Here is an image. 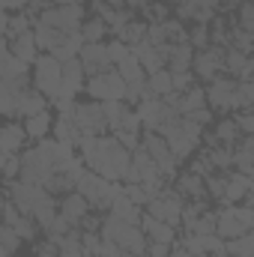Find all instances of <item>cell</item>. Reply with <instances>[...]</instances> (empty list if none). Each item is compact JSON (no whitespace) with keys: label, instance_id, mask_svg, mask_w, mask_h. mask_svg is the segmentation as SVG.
<instances>
[{"label":"cell","instance_id":"ba28073f","mask_svg":"<svg viewBox=\"0 0 254 257\" xmlns=\"http://www.w3.org/2000/svg\"><path fill=\"white\" fill-rule=\"evenodd\" d=\"M72 123L78 128V135L81 138H99V135H105V117H102V105L99 102H75V114H72Z\"/></svg>","mask_w":254,"mask_h":257},{"label":"cell","instance_id":"f1b7e54d","mask_svg":"<svg viewBox=\"0 0 254 257\" xmlns=\"http://www.w3.org/2000/svg\"><path fill=\"white\" fill-rule=\"evenodd\" d=\"M147 90L153 93V99H162L165 93H171V72L168 69H159V72L147 75Z\"/></svg>","mask_w":254,"mask_h":257},{"label":"cell","instance_id":"d6a6232c","mask_svg":"<svg viewBox=\"0 0 254 257\" xmlns=\"http://www.w3.org/2000/svg\"><path fill=\"white\" fill-rule=\"evenodd\" d=\"M27 66H30V63H24V60H18V57L6 54V57L0 60V78H3V81L21 78V75H27Z\"/></svg>","mask_w":254,"mask_h":257},{"label":"cell","instance_id":"4fadbf2b","mask_svg":"<svg viewBox=\"0 0 254 257\" xmlns=\"http://www.w3.org/2000/svg\"><path fill=\"white\" fill-rule=\"evenodd\" d=\"M0 218H3V224H9V227L21 236V242H30V239H36V233H39L36 221H33L30 215H21L9 200H6V206H3V212H0Z\"/></svg>","mask_w":254,"mask_h":257},{"label":"cell","instance_id":"9f6ffc18","mask_svg":"<svg viewBox=\"0 0 254 257\" xmlns=\"http://www.w3.org/2000/svg\"><path fill=\"white\" fill-rule=\"evenodd\" d=\"M72 3H75V6H84V3H90V0H72Z\"/></svg>","mask_w":254,"mask_h":257},{"label":"cell","instance_id":"bcb514c9","mask_svg":"<svg viewBox=\"0 0 254 257\" xmlns=\"http://www.w3.org/2000/svg\"><path fill=\"white\" fill-rule=\"evenodd\" d=\"M233 120H236L239 135H254V114H251V111H239Z\"/></svg>","mask_w":254,"mask_h":257},{"label":"cell","instance_id":"d590c367","mask_svg":"<svg viewBox=\"0 0 254 257\" xmlns=\"http://www.w3.org/2000/svg\"><path fill=\"white\" fill-rule=\"evenodd\" d=\"M105 33H108V24H105L102 18H90V21L81 24V36H84V42H102Z\"/></svg>","mask_w":254,"mask_h":257},{"label":"cell","instance_id":"2e32d148","mask_svg":"<svg viewBox=\"0 0 254 257\" xmlns=\"http://www.w3.org/2000/svg\"><path fill=\"white\" fill-rule=\"evenodd\" d=\"M138 227L147 233L150 242H165V245H174V242H177V227H171V224H165V221H156V218L147 215V212H141V224H138Z\"/></svg>","mask_w":254,"mask_h":257},{"label":"cell","instance_id":"7c38bea8","mask_svg":"<svg viewBox=\"0 0 254 257\" xmlns=\"http://www.w3.org/2000/svg\"><path fill=\"white\" fill-rule=\"evenodd\" d=\"M159 177V165L138 147V150H132V162H129V171H126V183H150V180H156Z\"/></svg>","mask_w":254,"mask_h":257},{"label":"cell","instance_id":"ac0fdd59","mask_svg":"<svg viewBox=\"0 0 254 257\" xmlns=\"http://www.w3.org/2000/svg\"><path fill=\"white\" fill-rule=\"evenodd\" d=\"M24 144H27V132H24V126H18V123H6V126H0V153H3V156H15V153H21Z\"/></svg>","mask_w":254,"mask_h":257},{"label":"cell","instance_id":"603a6c76","mask_svg":"<svg viewBox=\"0 0 254 257\" xmlns=\"http://www.w3.org/2000/svg\"><path fill=\"white\" fill-rule=\"evenodd\" d=\"M108 212H111V215H117V218H123V221H129V224H141V212H144V209H141V206H135L126 194L120 192L114 200H111Z\"/></svg>","mask_w":254,"mask_h":257},{"label":"cell","instance_id":"f6af8a7d","mask_svg":"<svg viewBox=\"0 0 254 257\" xmlns=\"http://www.w3.org/2000/svg\"><path fill=\"white\" fill-rule=\"evenodd\" d=\"M117 132H141V120H138V114H135V108H126L123 111V120H120V128Z\"/></svg>","mask_w":254,"mask_h":257},{"label":"cell","instance_id":"5bb4252c","mask_svg":"<svg viewBox=\"0 0 254 257\" xmlns=\"http://www.w3.org/2000/svg\"><path fill=\"white\" fill-rule=\"evenodd\" d=\"M87 212H90V206H87V200L78 192H69V194H63V200H57V215L63 221H69L72 227H78Z\"/></svg>","mask_w":254,"mask_h":257},{"label":"cell","instance_id":"e575fe53","mask_svg":"<svg viewBox=\"0 0 254 257\" xmlns=\"http://www.w3.org/2000/svg\"><path fill=\"white\" fill-rule=\"evenodd\" d=\"M33 27V18L21 9V12H15V15H9V27H6V39H15V36H21V33H27Z\"/></svg>","mask_w":254,"mask_h":257},{"label":"cell","instance_id":"94428289","mask_svg":"<svg viewBox=\"0 0 254 257\" xmlns=\"http://www.w3.org/2000/svg\"><path fill=\"white\" fill-rule=\"evenodd\" d=\"M57 3H72V0H57Z\"/></svg>","mask_w":254,"mask_h":257},{"label":"cell","instance_id":"74e56055","mask_svg":"<svg viewBox=\"0 0 254 257\" xmlns=\"http://www.w3.org/2000/svg\"><path fill=\"white\" fill-rule=\"evenodd\" d=\"M105 54H108V63L117 66L123 57H129V54H132V48H129L123 39H111V42L105 45Z\"/></svg>","mask_w":254,"mask_h":257},{"label":"cell","instance_id":"836d02e7","mask_svg":"<svg viewBox=\"0 0 254 257\" xmlns=\"http://www.w3.org/2000/svg\"><path fill=\"white\" fill-rule=\"evenodd\" d=\"M117 39H123L129 48H132V45H138V42H144V39H147V21H135V18H132L126 27H123V33H120Z\"/></svg>","mask_w":254,"mask_h":257},{"label":"cell","instance_id":"f35d334b","mask_svg":"<svg viewBox=\"0 0 254 257\" xmlns=\"http://www.w3.org/2000/svg\"><path fill=\"white\" fill-rule=\"evenodd\" d=\"M0 117H15V93L0 78Z\"/></svg>","mask_w":254,"mask_h":257},{"label":"cell","instance_id":"9c48e42d","mask_svg":"<svg viewBox=\"0 0 254 257\" xmlns=\"http://www.w3.org/2000/svg\"><path fill=\"white\" fill-rule=\"evenodd\" d=\"M221 66H224V48H218V45H206L203 51H194L191 75L200 78V81H212L215 75H221Z\"/></svg>","mask_w":254,"mask_h":257},{"label":"cell","instance_id":"5b68a950","mask_svg":"<svg viewBox=\"0 0 254 257\" xmlns=\"http://www.w3.org/2000/svg\"><path fill=\"white\" fill-rule=\"evenodd\" d=\"M84 90L93 102H123L126 99V81L117 75V69H108L102 75H93L84 81Z\"/></svg>","mask_w":254,"mask_h":257},{"label":"cell","instance_id":"277c9868","mask_svg":"<svg viewBox=\"0 0 254 257\" xmlns=\"http://www.w3.org/2000/svg\"><path fill=\"white\" fill-rule=\"evenodd\" d=\"M183 203H186V197H183V194L177 192L174 186H165V189L156 194V197H150V200H147L144 212H147V215H153L156 221H165V224L177 227V224H180Z\"/></svg>","mask_w":254,"mask_h":257},{"label":"cell","instance_id":"7a4b0ae2","mask_svg":"<svg viewBox=\"0 0 254 257\" xmlns=\"http://www.w3.org/2000/svg\"><path fill=\"white\" fill-rule=\"evenodd\" d=\"M254 227V209L245 203H227L224 209H215V236L221 239H236L242 233H251Z\"/></svg>","mask_w":254,"mask_h":257},{"label":"cell","instance_id":"8992f818","mask_svg":"<svg viewBox=\"0 0 254 257\" xmlns=\"http://www.w3.org/2000/svg\"><path fill=\"white\" fill-rule=\"evenodd\" d=\"M33 90L42 93L45 99H54L57 90H60V63L51 57V54H39L33 60Z\"/></svg>","mask_w":254,"mask_h":257},{"label":"cell","instance_id":"d4e9b609","mask_svg":"<svg viewBox=\"0 0 254 257\" xmlns=\"http://www.w3.org/2000/svg\"><path fill=\"white\" fill-rule=\"evenodd\" d=\"M33 39H36V48H39V51H48V54H51V48L63 39V33L54 30V27H48V24H42V21H36V24H33Z\"/></svg>","mask_w":254,"mask_h":257},{"label":"cell","instance_id":"83f0119b","mask_svg":"<svg viewBox=\"0 0 254 257\" xmlns=\"http://www.w3.org/2000/svg\"><path fill=\"white\" fill-rule=\"evenodd\" d=\"M114 69H117V75H120L126 84H129V81H144V78H147V72L141 69V63H138V57H135V54L123 57V60L114 66Z\"/></svg>","mask_w":254,"mask_h":257},{"label":"cell","instance_id":"6125c7cd","mask_svg":"<svg viewBox=\"0 0 254 257\" xmlns=\"http://www.w3.org/2000/svg\"><path fill=\"white\" fill-rule=\"evenodd\" d=\"M123 257H135V254H123Z\"/></svg>","mask_w":254,"mask_h":257},{"label":"cell","instance_id":"4316f807","mask_svg":"<svg viewBox=\"0 0 254 257\" xmlns=\"http://www.w3.org/2000/svg\"><path fill=\"white\" fill-rule=\"evenodd\" d=\"M51 135H54V141H63V144H78V128H75V123H72V117H57L54 123H51Z\"/></svg>","mask_w":254,"mask_h":257},{"label":"cell","instance_id":"6da1fadb","mask_svg":"<svg viewBox=\"0 0 254 257\" xmlns=\"http://www.w3.org/2000/svg\"><path fill=\"white\" fill-rule=\"evenodd\" d=\"M75 192L87 200L90 209H108L111 200L123 192V186H117V183H111V180H105V177H99V174H93V171L84 168V174L78 177Z\"/></svg>","mask_w":254,"mask_h":257},{"label":"cell","instance_id":"3957f363","mask_svg":"<svg viewBox=\"0 0 254 257\" xmlns=\"http://www.w3.org/2000/svg\"><path fill=\"white\" fill-rule=\"evenodd\" d=\"M21 215H33L36 209L42 206H57L54 194H48L42 186H30V183H21V180H12L9 183V192L3 194Z\"/></svg>","mask_w":254,"mask_h":257},{"label":"cell","instance_id":"7402d4cb","mask_svg":"<svg viewBox=\"0 0 254 257\" xmlns=\"http://www.w3.org/2000/svg\"><path fill=\"white\" fill-rule=\"evenodd\" d=\"M174 189L183 194V197H191V200H203L206 192H203V177H194V174H177L174 177Z\"/></svg>","mask_w":254,"mask_h":257},{"label":"cell","instance_id":"7bdbcfd3","mask_svg":"<svg viewBox=\"0 0 254 257\" xmlns=\"http://www.w3.org/2000/svg\"><path fill=\"white\" fill-rule=\"evenodd\" d=\"M236 27L245 30V33L254 30V3L251 0H239V24Z\"/></svg>","mask_w":254,"mask_h":257},{"label":"cell","instance_id":"db71d44e","mask_svg":"<svg viewBox=\"0 0 254 257\" xmlns=\"http://www.w3.org/2000/svg\"><path fill=\"white\" fill-rule=\"evenodd\" d=\"M6 54H9V42H6V39H3V36H0V60H3V57H6Z\"/></svg>","mask_w":254,"mask_h":257},{"label":"cell","instance_id":"cb8c5ba5","mask_svg":"<svg viewBox=\"0 0 254 257\" xmlns=\"http://www.w3.org/2000/svg\"><path fill=\"white\" fill-rule=\"evenodd\" d=\"M51 123H54V120H51V114H48V108H45V111H39V114H33V117L24 120V132H27V138L42 141V138H48Z\"/></svg>","mask_w":254,"mask_h":257},{"label":"cell","instance_id":"f907efd6","mask_svg":"<svg viewBox=\"0 0 254 257\" xmlns=\"http://www.w3.org/2000/svg\"><path fill=\"white\" fill-rule=\"evenodd\" d=\"M36 257H60V254H57V245L51 239H45V242L36 245Z\"/></svg>","mask_w":254,"mask_h":257},{"label":"cell","instance_id":"ab89813d","mask_svg":"<svg viewBox=\"0 0 254 257\" xmlns=\"http://www.w3.org/2000/svg\"><path fill=\"white\" fill-rule=\"evenodd\" d=\"M0 245H3L9 254H15V251L21 248V236H18L9 224H3V221H0Z\"/></svg>","mask_w":254,"mask_h":257},{"label":"cell","instance_id":"11a10c76","mask_svg":"<svg viewBox=\"0 0 254 257\" xmlns=\"http://www.w3.org/2000/svg\"><path fill=\"white\" fill-rule=\"evenodd\" d=\"M12 3H15V6H18V9H24V6H27V3H30V0H12Z\"/></svg>","mask_w":254,"mask_h":257},{"label":"cell","instance_id":"1f68e13d","mask_svg":"<svg viewBox=\"0 0 254 257\" xmlns=\"http://www.w3.org/2000/svg\"><path fill=\"white\" fill-rule=\"evenodd\" d=\"M212 135H215L224 147H236V141L242 138V135H239V128H236V120H233V117L221 120V123L215 126V132H212Z\"/></svg>","mask_w":254,"mask_h":257},{"label":"cell","instance_id":"30bf717a","mask_svg":"<svg viewBox=\"0 0 254 257\" xmlns=\"http://www.w3.org/2000/svg\"><path fill=\"white\" fill-rule=\"evenodd\" d=\"M233 87H236V78H230V75H215L212 81H209V87L203 90V96H206V105H212L209 111H230V96H233Z\"/></svg>","mask_w":254,"mask_h":257},{"label":"cell","instance_id":"b9f144b4","mask_svg":"<svg viewBox=\"0 0 254 257\" xmlns=\"http://www.w3.org/2000/svg\"><path fill=\"white\" fill-rule=\"evenodd\" d=\"M189 45L194 51H203L206 45H209V27H203V24H194L189 30Z\"/></svg>","mask_w":254,"mask_h":257},{"label":"cell","instance_id":"f546056e","mask_svg":"<svg viewBox=\"0 0 254 257\" xmlns=\"http://www.w3.org/2000/svg\"><path fill=\"white\" fill-rule=\"evenodd\" d=\"M186 233H197V236L215 233V209H203L191 224H186Z\"/></svg>","mask_w":254,"mask_h":257},{"label":"cell","instance_id":"f5cc1de1","mask_svg":"<svg viewBox=\"0 0 254 257\" xmlns=\"http://www.w3.org/2000/svg\"><path fill=\"white\" fill-rule=\"evenodd\" d=\"M6 27H9V12L0 9V36H3V39H6Z\"/></svg>","mask_w":254,"mask_h":257},{"label":"cell","instance_id":"be15d7a7","mask_svg":"<svg viewBox=\"0 0 254 257\" xmlns=\"http://www.w3.org/2000/svg\"><path fill=\"white\" fill-rule=\"evenodd\" d=\"M9 257H18V254H9Z\"/></svg>","mask_w":254,"mask_h":257},{"label":"cell","instance_id":"91938a15","mask_svg":"<svg viewBox=\"0 0 254 257\" xmlns=\"http://www.w3.org/2000/svg\"><path fill=\"white\" fill-rule=\"evenodd\" d=\"M162 3H180V0H162Z\"/></svg>","mask_w":254,"mask_h":257},{"label":"cell","instance_id":"ee69618b","mask_svg":"<svg viewBox=\"0 0 254 257\" xmlns=\"http://www.w3.org/2000/svg\"><path fill=\"white\" fill-rule=\"evenodd\" d=\"M18 171H21V159H18V153H15V156H3V165H0V177H3L6 183H12V180L18 177Z\"/></svg>","mask_w":254,"mask_h":257},{"label":"cell","instance_id":"52a82bcc","mask_svg":"<svg viewBox=\"0 0 254 257\" xmlns=\"http://www.w3.org/2000/svg\"><path fill=\"white\" fill-rule=\"evenodd\" d=\"M21 171H18V180L21 183H30V186H42L51 174H54V165L36 150V147H30V150H24L21 156Z\"/></svg>","mask_w":254,"mask_h":257},{"label":"cell","instance_id":"d6986e66","mask_svg":"<svg viewBox=\"0 0 254 257\" xmlns=\"http://www.w3.org/2000/svg\"><path fill=\"white\" fill-rule=\"evenodd\" d=\"M45 108H48V99H45L42 93H36L33 87L15 96V117H24V120H27V117H33V114L45 111Z\"/></svg>","mask_w":254,"mask_h":257},{"label":"cell","instance_id":"484cf974","mask_svg":"<svg viewBox=\"0 0 254 257\" xmlns=\"http://www.w3.org/2000/svg\"><path fill=\"white\" fill-rule=\"evenodd\" d=\"M224 254L227 257H254V236L242 233L236 239H224Z\"/></svg>","mask_w":254,"mask_h":257},{"label":"cell","instance_id":"681fc988","mask_svg":"<svg viewBox=\"0 0 254 257\" xmlns=\"http://www.w3.org/2000/svg\"><path fill=\"white\" fill-rule=\"evenodd\" d=\"M168 254H171V245H165V242H150L144 257H168Z\"/></svg>","mask_w":254,"mask_h":257},{"label":"cell","instance_id":"c3c4849f","mask_svg":"<svg viewBox=\"0 0 254 257\" xmlns=\"http://www.w3.org/2000/svg\"><path fill=\"white\" fill-rule=\"evenodd\" d=\"M183 117H189L191 123H197L200 128H206L212 123V111L209 108H197V111H191V114H183Z\"/></svg>","mask_w":254,"mask_h":257},{"label":"cell","instance_id":"9a60e30c","mask_svg":"<svg viewBox=\"0 0 254 257\" xmlns=\"http://www.w3.org/2000/svg\"><path fill=\"white\" fill-rule=\"evenodd\" d=\"M224 177H227V183H224V197H221L224 206H227V203H242V197L254 192L251 177H245V174H239V171H233V174L227 171Z\"/></svg>","mask_w":254,"mask_h":257},{"label":"cell","instance_id":"6f0895ef","mask_svg":"<svg viewBox=\"0 0 254 257\" xmlns=\"http://www.w3.org/2000/svg\"><path fill=\"white\" fill-rule=\"evenodd\" d=\"M3 206H6V197H3V194H0V212H3Z\"/></svg>","mask_w":254,"mask_h":257},{"label":"cell","instance_id":"ffe728a7","mask_svg":"<svg viewBox=\"0 0 254 257\" xmlns=\"http://www.w3.org/2000/svg\"><path fill=\"white\" fill-rule=\"evenodd\" d=\"M81 45H84V36H81V30H75V33H63V39L51 48V57L57 60V63H66V60H75L78 57V51H81Z\"/></svg>","mask_w":254,"mask_h":257},{"label":"cell","instance_id":"7dc6e473","mask_svg":"<svg viewBox=\"0 0 254 257\" xmlns=\"http://www.w3.org/2000/svg\"><path fill=\"white\" fill-rule=\"evenodd\" d=\"M111 135H114V138H117V141H120V144L126 147L129 153L141 147V135H135V132H111Z\"/></svg>","mask_w":254,"mask_h":257},{"label":"cell","instance_id":"60d3db41","mask_svg":"<svg viewBox=\"0 0 254 257\" xmlns=\"http://www.w3.org/2000/svg\"><path fill=\"white\" fill-rule=\"evenodd\" d=\"M194 75H191V69H186V72H171V90L174 93H186V90H191L194 87Z\"/></svg>","mask_w":254,"mask_h":257},{"label":"cell","instance_id":"8fae6325","mask_svg":"<svg viewBox=\"0 0 254 257\" xmlns=\"http://www.w3.org/2000/svg\"><path fill=\"white\" fill-rule=\"evenodd\" d=\"M78 60L84 66V75H87V78L114 69V66L108 63V54H105V45H102V42H84L81 51H78Z\"/></svg>","mask_w":254,"mask_h":257},{"label":"cell","instance_id":"e0dca14e","mask_svg":"<svg viewBox=\"0 0 254 257\" xmlns=\"http://www.w3.org/2000/svg\"><path fill=\"white\" fill-rule=\"evenodd\" d=\"M165 111H168V105H162L159 99H141L138 108H135V114L141 120V128H147V132L159 128V123L165 120Z\"/></svg>","mask_w":254,"mask_h":257},{"label":"cell","instance_id":"4dcf8cb0","mask_svg":"<svg viewBox=\"0 0 254 257\" xmlns=\"http://www.w3.org/2000/svg\"><path fill=\"white\" fill-rule=\"evenodd\" d=\"M99 105H102L105 126L111 128V132H117V128H120V120H123V111H126L129 105L126 102H99Z\"/></svg>","mask_w":254,"mask_h":257},{"label":"cell","instance_id":"8d00e7d4","mask_svg":"<svg viewBox=\"0 0 254 257\" xmlns=\"http://www.w3.org/2000/svg\"><path fill=\"white\" fill-rule=\"evenodd\" d=\"M144 12H147V18H150V24H162V21H168L171 18V6L168 3H156V0H150L147 6H144Z\"/></svg>","mask_w":254,"mask_h":257},{"label":"cell","instance_id":"44dd1931","mask_svg":"<svg viewBox=\"0 0 254 257\" xmlns=\"http://www.w3.org/2000/svg\"><path fill=\"white\" fill-rule=\"evenodd\" d=\"M9 54H12V57H18V60H24V63H33V60L39 57V48H36L33 30H27V33H21V36L9 39Z\"/></svg>","mask_w":254,"mask_h":257},{"label":"cell","instance_id":"816d5d0a","mask_svg":"<svg viewBox=\"0 0 254 257\" xmlns=\"http://www.w3.org/2000/svg\"><path fill=\"white\" fill-rule=\"evenodd\" d=\"M30 6H36V9L42 12V9H48V6H60V3H57V0H30Z\"/></svg>","mask_w":254,"mask_h":257},{"label":"cell","instance_id":"680465c9","mask_svg":"<svg viewBox=\"0 0 254 257\" xmlns=\"http://www.w3.org/2000/svg\"><path fill=\"white\" fill-rule=\"evenodd\" d=\"M0 257H9V251H6V248H3V245H0Z\"/></svg>","mask_w":254,"mask_h":257}]
</instances>
